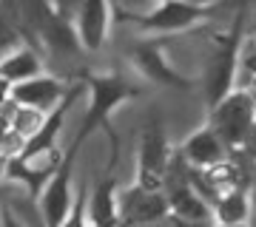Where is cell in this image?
<instances>
[{
  "instance_id": "6da1fadb",
  "label": "cell",
  "mask_w": 256,
  "mask_h": 227,
  "mask_svg": "<svg viewBox=\"0 0 256 227\" xmlns=\"http://www.w3.org/2000/svg\"><path fill=\"white\" fill-rule=\"evenodd\" d=\"M82 85L92 94V102H88V111H86V117H82V125H80V131L74 134L72 142H77V145L82 148L94 131H102L111 142L108 171H114L117 154H120V139H117V134H114V128H111V114H114L122 102L137 97V85H131V82H128L126 77H120V74H100V77H97V74H86V77H82Z\"/></svg>"
},
{
  "instance_id": "7a4b0ae2",
  "label": "cell",
  "mask_w": 256,
  "mask_h": 227,
  "mask_svg": "<svg viewBox=\"0 0 256 227\" xmlns=\"http://www.w3.org/2000/svg\"><path fill=\"white\" fill-rule=\"evenodd\" d=\"M242 45V14L228 31H220L210 43V51L205 57L202 68V94L208 108H214L222 97H228L236 85V57Z\"/></svg>"
},
{
  "instance_id": "3957f363",
  "label": "cell",
  "mask_w": 256,
  "mask_h": 227,
  "mask_svg": "<svg viewBox=\"0 0 256 227\" xmlns=\"http://www.w3.org/2000/svg\"><path fill=\"white\" fill-rule=\"evenodd\" d=\"M208 125L214 134L220 136L228 151H236L250 139L256 131V102L254 97L242 88H234L228 97H222L214 108H210Z\"/></svg>"
},
{
  "instance_id": "277c9868",
  "label": "cell",
  "mask_w": 256,
  "mask_h": 227,
  "mask_svg": "<svg viewBox=\"0 0 256 227\" xmlns=\"http://www.w3.org/2000/svg\"><path fill=\"white\" fill-rule=\"evenodd\" d=\"M171 142L168 131L160 114H151L140 136V151H137V185L148 191H162L168 168H171Z\"/></svg>"
},
{
  "instance_id": "5b68a950",
  "label": "cell",
  "mask_w": 256,
  "mask_h": 227,
  "mask_svg": "<svg viewBox=\"0 0 256 227\" xmlns=\"http://www.w3.org/2000/svg\"><path fill=\"white\" fill-rule=\"evenodd\" d=\"M77 154H80V145L72 142L66 148L63 159H60V168L54 171V176L46 182V188L40 191V213H43V225L46 227H60L63 219L68 216V210L74 205V165H77Z\"/></svg>"
},
{
  "instance_id": "8992f818",
  "label": "cell",
  "mask_w": 256,
  "mask_h": 227,
  "mask_svg": "<svg viewBox=\"0 0 256 227\" xmlns=\"http://www.w3.org/2000/svg\"><path fill=\"white\" fill-rule=\"evenodd\" d=\"M120 227H151L168 219V199L162 191L140 188L137 182L117 193Z\"/></svg>"
},
{
  "instance_id": "52a82bcc",
  "label": "cell",
  "mask_w": 256,
  "mask_h": 227,
  "mask_svg": "<svg viewBox=\"0 0 256 227\" xmlns=\"http://www.w3.org/2000/svg\"><path fill=\"white\" fill-rule=\"evenodd\" d=\"M208 14H210V9L191 6V3H182V0H156L154 11L140 14L134 20L140 23V28L146 34H180V31H188V28L200 26Z\"/></svg>"
},
{
  "instance_id": "ba28073f",
  "label": "cell",
  "mask_w": 256,
  "mask_h": 227,
  "mask_svg": "<svg viewBox=\"0 0 256 227\" xmlns=\"http://www.w3.org/2000/svg\"><path fill=\"white\" fill-rule=\"evenodd\" d=\"M74 34L82 51H100L111 28V0H82L72 17Z\"/></svg>"
},
{
  "instance_id": "9c48e42d",
  "label": "cell",
  "mask_w": 256,
  "mask_h": 227,
  "mask_svg": "<svg viewBox=\"0 0 256 227\" xmlns=\"http://www.w3.org/2000/svg\"><path fill=\"white\" fill-rule=\"evenodd\" d=\"M131 60H134V65L140 68V74H142L146 80L156 82V85L176 88V91H185V88H191V85H194V80L182 77V74L174 68V65L165 60V51L160 48V43H154V40L140 43L137 48H134Z\"/></svg>"
},
{
  "instance_id": "30bf717a",
  "label": "cell",
  "mask_w": 256,
  "mask_h": 227,
  "mask_svg": "<svg viewBox=\"0 0 256 227\" xmlns=\"http://www.w3.org/2000/svg\"><path fill=\"white\" fill-rule=\"evenodd\" d=\"M66 85L57 77H48V74H37L26 82H18L12 85V100L18 105H26V108H34L40 114H52V111L63 102L66 97Z\"/></svg>"
},
{
  "instance_id": "8fae6325",
  "label": "cell",
  "mask_w": 256,
  "mask_h": 227,
  "mask_svg": "<svg viewBox=\"0 0 256 227\" xmlns=\"http://www.w3.org/2000/svg\"><path fill=\"white\" fill-rule=\"evenodd\" d=\"M228 148L222 142L220 136L214 134V128L205 125L200 131H194L182 145V162L194 171H208L214 165H222L228 162Z\"/></svg>"
},
{
  "instance_id": "7c38bea8",
  "label": "cell",
  "mask_w": 256,
  "mask_h": 227,
  "mask_svg": "<svg viewBox=\"0 0 256 227\" xmlns=\"http://www.w3.org/2000/svg\"><path fill=\"white\" fill-rule=\"evenodd\" d=\"M117 182L114 176H102L97 182V188L92 191V196L86 199V219L88 227H120V213H117Z\"/></svg>"
},
{
  "instance_id": "4fadbf2b",
  "label": "cell",
  "mask_w": 256,
  "mask_h": 227,
  "mask_svg": "<svg viewBox=\"0 0 256 227\" xmlns=\"http://www.w3.org/2000/svg\"><path fill=\"white\" fill-rule=\"evenodd\" d=\"M0 74L9 85H18V82H26L37 74H43V60L32 45H18L14 51L0 57Z\"/></svg>"
},
{
  "instance_id": "5bb4252c",
  "label": "cell",
  "mask_w": 256,
  "mask_h": 227,
  "mask_svg": "<svg viewBox=\"0 0 256 227\" xmlns=\"http://www.w3.org/2000/svg\"><path fill=\"white\" fill-rule=\"evenodd\" d=\"M210 210H214V219L220 225H248V216H250V199L242 188L230 193H222L220 199L210 202Z\"/></svg>"
},
{
  "instance_id": "9a60e30c",
  "label": "cell",
  "mask_w": 256,
  "mask_h": 227,
  "mask_svg": "<svg viewBox=\"0 0 256 227\" xmlns=\"http://www.w3.org/2000/svg\"><path fill=\"white\" fill-rule=\"evenodd\" d=\"M254 80H256V40H254V37H248V40H242V45H239V57H236V85H234V88L248 91Z\"/></svg>"
},
{
  "instance_id": "2e32d148",
  "label": "cell",
  "mask_w": 256,
  "mask_h": 227,
  "mask_svg": "<svg viewBox=\"0 0 256 227\" xmlns=\"http://www.w3.org/2000/svg\"><path fill=\"white\" fill-rule=\"evenodd\" d=\"M43 122H46V114H40V111H34V108L18 105V108L12 111V131L20 134L26 142L43 128Z\"/></svg>"
},
{
  "instance_id": "e0dca14e",
  "label": "cell",
  "mask_w": 256,
  "mask_h": 227,
  "mask_svg": "<svg viewBox=\"0 0 256 227\" xmlns=\"http://www.w3.org/2000/svg\"><path fill=\"white\" fill-rule=\"evenodd\" d=\"M20 40H23L20 31L14 28V23L3 14V9H0V57H6L9 51H14L18 45H23Z\"/></svg>"
},
{
  "instance_id": "ac0fdd59",
  "label": "cell",
  "mask_w": 256,
  "mask_h": 227,
  "mask_svg": "<svg viewBox=\"0 0 256 227\" xmlns=\"http://www.w3.org/2000/svg\"><path fill=\"white\" fill-rule=\"evenodd\" d=\"M80 3L82 0H52V6L57 9V14H63L66 20L74 17V11L80 9Z\"/></svg>"
},
{
  "instance_id": "d6986e66",
  "label": "cell",
  "mask_w": 256,
  "mask_h": 227,
  "mask_svg": "<svg viewBox=\"0 0 256 227\" xmlns=\"http://www.w3.org/2000/svg\"><path fill=\"white\" fill-rule=\"evenodd\" d=\"M9 100H12V85L3 80V74H0V105H3V102H9Z\"/></svg>"
},
{
  "instance_id": "ffe728a7",
  "label": "cell",
  "mask_w": 256,
  "mask_h": 227,
  "mask_svg": "<svg viewBox=\"0 0 256 227\" xmlns=\"http://www.w3.org/2000/svg\"><path fill=\"white\" fill-rule=\"evenodd\" d=\"M182 3H191V6H202V9H214V6H220L225 0H182Z\"/></svg>"
},
{
  "instance_id": "44dd1931",
  "label": "cell",
  "mask_w": 256,
  "mask_h": 227,
  "mask_svg": "<svg viewBox=\"0 0 256 227\" xmlns=\"http://www.w3.org/2000/svg\"><path fill=\"white\" fill-rule=\"evenodd\" d=\"M6 176H9V159L0 154V182H6Z\"/></svg>"
},
{
  "instance_id": "7402d4cb",
  "label": "cell",
  "mask_w": 256,
  "mask_h": 227,
  "mask_svg": "<svg viewBox=\"0 0 256 227\" xmlns=\"http://www.w3.org/2000/svg\"><path fill=\"white\" fill-rule=\"evenodd\" d=\"M248 94H250V97H254V102H256V80L250 82V88H248Z\"/></svg>"
},
{
  "instance_id": "603a6c76",
  "label": "cell",
  "mask_w": 256,
  "mask_h": 227,
  "mask_svg": "<svg viewBox=\"0 0 256 227\" xmlns=\"http://www.w3.org/2000/svg\"><path fill=\"white\" fill-rule=\"evenodd\" d=\"M214 227H248V225H220V222H216Z\"/></svg>"
},
{
  "instance_id": "cb8c5ba5",
  "label": "cell",
  "mask_w": 256,
  "mask_h": 227,
  "mask_svg": "<svg viewBox=\"0 0 256 227\" xmlns=\"http://www.w3.org/2000/svg\"><path fill=\"white\" fill-rule=\"evenodd\" d=\"M0 227H6V216L3 213H0Z\"/></svg>"
},
{
  "instance_id": "d4e9b609",
  "label": "cell",
  "mask_w": 256,
  "mask_h": 227,
  "mask_svg": "<svg viewBox=\"0 0 256 227\" xmlns=\"http://www.w3.org/2000/svg\"><path fill=\"white\" fill-rule=\"evenodd\" d=\"M254 40H256V34H254Z\"/></svg>"
}]
</instances>
